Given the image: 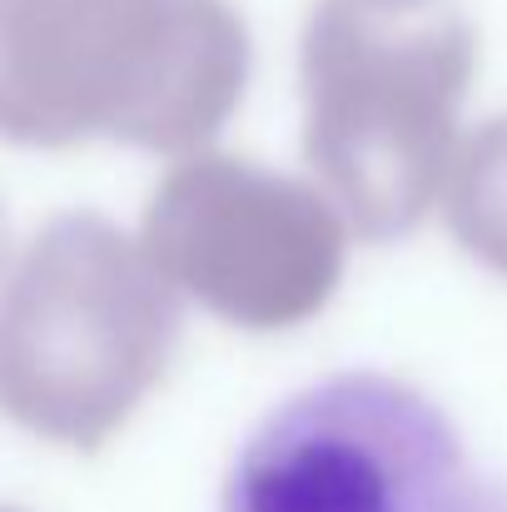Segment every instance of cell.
<instances>
[{"instance_id":"cell-1","label":"cell","mask_w":507,"mask_h":512,"mask_svg":"<svg viewBox=\"0 0 507 512\" xmlns=\"http://www.w3.org/2000/svg\"><path fill=\"white\" fill-rule=\"evenodd\" d=\"M249 30L229 0H0V135L199 155L239 110Z\"/></svg>"},{"instance_id":"cell-2","label":"cell","mask_w":507,"mask_h":512,"mask_svg":"<svg viewBox=\"0 0 507 512\" xmlns=\"http://www.w3.org/2000/svg\"><path fill=\"white\" fill-rule=\"evenodd\" d=\"M304 155L348 229L398 239L443 199L478 70L473 25L448 10L319 0L304 30Z\"/></svg>"},{"instance_id":"cell-3","label":"cell","mask_w":507,"mask_h":512,"mask_svg":"<svg viewBox=\"0 0 507 512\" xmlns=\"http://www.w3.org/2000/svg\"><path fill=\"white\" fill-rule=\"evenodd\" d=\"M179 294L105 214H55L0 284V408L70 448H95L165 378Z\"/></svg>"},{"instance_id":"cell-4","label":"cell","mask_w":507,"mask_h":512,"mask_svg":"<svg viewBox=\"0 0 507 512\" xmlns=\"http://www.w3.org/2000/svg\"><path fill=\"white\" fill-rule=\"evenodd\" d=\"M224 512H507V498L418 388L334 373L244 438Z\"/></svg>"},{"instance_id":"cell-5","label":"cell","mask_w":507,"mask_h":512,"mask_svg":"<svg viewBox=\"0 0 507 512\" xmlns=\"http://www.w3.org/2000/svg\"><path fill=\"white\" fill-rule=\"evenodd\" d=\"M140 249L179 299L234 329L284 334L343 284L348 219L319 184L199 150L150 194Z\"/></svg>"},{"instance_id":"cell-6","label":"cell","mask_w":507,"mask_h":512,"mask_svg":"<svg viewBox=\"0 0 507 512\" xmlns=\"http://www.w3.org/2000/svg\"><path fill=\"white\" fill-rule=\"evenodd\" d=\"M448 229L483 269L507 279V115L458 145L443 199Z\"/></svg>"},{"instance_id":"cell-7","label":"cell","mask_w":507,"mask_h":512,"mask_svg":"<svg viewBox=\"0 0 507 512\" xmlns=\"http://www.w3.org/2000/svg\"><path fill=\"white\" fill-rule=\"evenodd\" d=\"M358 5H378V10H433L443 0H358Z\"/></svg>"},{"instance_id":"cell-8","label":"cell","mask_w":507,"mask_h":512,"mask_svg":"<svg viewBox=\"0 0 507 512\" xmlns=\"http://www.w3.org/2000/svg\"><path fill=\"white\" fill-rule=\"evenodd\" d=\"M5 259H10V234H5V214H0V269H5Z\"/></svg>"}]
</instances>
